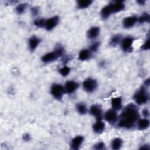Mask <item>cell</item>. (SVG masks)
Segmentation results:
<instances>
[{"label": "cell", "mask_w": 150, "mask_h": 150, "mask_svg": "<svg viewBox=\"0 0 150 150\" xmlns=\"http://www.w3.org/2000/svg\"><path fill=\"white\" fill-rule=\"evenodd\" d=\"M149 84H150V80H149V79H148L145 81V86H149Z\"/></svg>", "instance_id": "e575fe53"}, {"label": "cell", "mask_w": 150, "mask_h": 150, "mask_svg": "<svg viewBox=\"0 0 150 150\" xmlns=\"http://www.w3.org/2000/svg\"><path fill=\"white\" fill-rule=\"evenodd\" d=\"M121 41V36L120 35H116L113 36L110 41V45L111 46H115Z\"/></svg>", "instance_id": "cb8c5ba5"}, {"label": "cell", "mask_w": 150, "mask_h": 150, "mask_svg": "<svg viewBox=\"0 0 150 150\" xmlns=\"http://www.w3.org/2000/svg\"><path fill=\"white\" fill-rule=\"evenodd\" d=\"M97 87V81L92 78H87L83 82V87L87 93L93 92Z\"/></svg>", "instance_id": "277c9868"}, {"label": "cell", "mask_w": 150, "mask_h": 150, "mask_svg": "<svg viewBox=\"0 0 150 150\" xmlns=\"http://www.w3.org/2000/svg\"><path fill=\"white\" fill-rule=\"evenodd\" d=\"M65 92L68 94H71L74 93L79 87V84L74 81L69 80L65 83L64 85Z\"/></svg>", "instance_id": "30bf717a"}, {"label": "cell", "mask_w": 150, "mask_h": 150, "mask_svg": "<svg viewBox=\"0 0 150 150\" xmlns=\"http://www.w3.org/2000/svg\"><path fill=\"white\" fill-rule=\"evenodd\" d=\"M59 71L62 76L66 77L69 74L70 71V69L67 66H64L63 67H62L61 69L59 70Z\"/></svg>", "instance_id": "83f0119b"}, {"label": "cell", "mask_w": 150, "mask_h": 150, "mask_svg": "<svg viewBox=\"0 0 150 150\" xmlns=\"http://www.w3.org/2000/svg\"><path fill=\"white\" fill-rule=\"evenodd\" d=\"M140 149H147V150H148V149H149V146L148 145H145V146H142V147H141L140 148Z\"/></svg>", "instance_id": "d590c367"}, {"label": "cell", "mask_w": 150, "mask_h": 150, "mask_svg": "<svg viewBox=\"0 0 150 150\" xmlns=\"http://www.w3.org/2000/svg\"><path fill=\"white\" fill-rule=\"evenodd\" d=\"M137 122V127L139 130H144L149 126V120L146 118L138 119Z\"/></svg>", "instance_id": "e0dca14e"}, {"label": "cell", "mask_w": 150, "mask_h": 150, "mask_svg": "<svg viewBox=\"0 0 150 150\" xmlns=\"http://www.w3.org/2000/svg\"><path fill=\"white\" fill-rule=\"evenodd\" d=\"M108 5L110 7L112 13L119 12L124 10L125 8V4H124V2L121 1H112L110 2Z\"/></svg>", "instance_id": "ba28073f"}, {"label": "cell", "mask_w": 150, "mask_h": 150, "mask_svg": "<svg viewBox=\"0 0 150 150\" xmlns=\"http://www.w3.org/2000/svg\"><path fill=\"white\" fill-rule=\"evenodd\" d=\"M137 2L139 4V5H144L145 2V1H142V0H141V1H137Z\"/></svg>", "instance_id": "8d00e7d4"}, {"label": "cell", "mask_w": 150, "mask_h": 150, "mask_svg": "<svg viewBox=\"0 0 150 150\" xmlns=\"http://www.w3.org/2000/svg\"><path fill=\"white\" fill-rule=\"evenodd\" d=\"M105 124L101 120H97V121L93 125V130L95 133L101 134L105 129Z\"/></svg>", "instance_id": "9a60e30c"}, {"label": "cell", "mask_w": 150, "mask_h": 150, "mask_svg": "<svg viewBox=\"0 0 150 150\" xmlns=\"http://www.w3.org/2000/svg\"><path fill=\"white\" fill-rule=\"evenodd\" d=\"M142 114L145 118H147L149 116V111L147 108H144L142 111Z\"/></svg>", "instance_id": "1f68e13d"}, {"label": "cell", "mask_w": 150, "mask_h": 150, "mask_svg": "<svg viewBox=\"0 0 150 150\" xmlns=\"http://www.w3.org/2000/svg\"><path fill=\"white\" fill-rule=\"evenodd\" d=\"M34 25L39 28H43L45 27L46 24V19L43 18H39L34 21Z\"/></svg>", "instance_id": "4316f807"}, {"label": "cell", "mask_w": 150, "mask_h": 150, "mask_svg": "<svg viewBox=\"0 0 150 150\" xmlns=\"http://www.w3.org/2000/svg\"><path fill=\"white\" fill-rule=\"evenodd\" d=\"M26 7H27V4L26 3L19 4L16 6L15 8V11L18 14H22L24 13Z\"/></svg>", "instance_id": "d4e9b609"}, {"label": "cell", "mask_w": 150, "mask_h": 150, "mask_svg": "<svg viewBox=\"0 0 150 150\" xmlns=\"http://www.w3.org/2000/svg\"><path fill=\"white\" fill-rule=\"evenodd\" d=\"M89 112L91 115L96 118V120H101L103 118V111L100 105H92L90 108Z\"/></svg>", "instance_id": "8992f818"}, {"label": "cell", "mask_w": 150, "mask_h": 150, "mask_svg": "<svg viewBox=\"0 0 150 150\" xmlns=\"http://www.w3.org/2000/svg\"><path fill=\"white\" fill-rule=\"evenodd\" d=\"M122 98L120 97H116L113 98L111 100V105L112 107V109L117 110H120L121 108L122 107Z\"/></svg>", "instance_id": "ac0fdd59"}, {"label": "cell", "mask_w": 150, "mask_h": 150, "mask_svg": "<svg viewBox=\"0 0 150 150\" xmlns=\"http://www.w3.org/2000/svg\"><path fill=\"white\" fill-rule=\"evenodd\" d=\"M50 93L54 98L58 100H60L62 98L64 93L66 92L64 87L61 84H53L51 86Z\"/></svg>", "instance_id": "3957f363"}, {"label": "cell", "mask_w": 150, "mask_h": 150, "mask_svg": "<svg viewBox=\"0 0 150 150\" xmlns=\"http://www.w3.org/2000/svg\"><path fill=\"white\" fill-rule=\"evenodd\" d=\"M122 145V140L121 138H116L111 142V148L114 150H118Z\"/></svg>", "instance_id": "7402d4cb"}, {"label": "cell", "mask_w": 150, "mask_h": 150, "mask_svg": "<svg viewBox=\"0 0 150 150\" xmlns=\"http://www.w3.org/2000/svg\"><path fill=\"white\" fill-rule=\"evenodd\" d=\"M91 52L89 49H83L79 54V59L81 61H84L88 59L91 56Z\"/></svg>", "instance_id": "d6986e66"}, {"label": "cell", "mask_w": 150, "mask_h": 150, "mask_svg": "<svg viewBox=\"0 0 150 150\" xmlns=\"http://www.w3.org/2000/svg\"><path fill=\"white\" fill-rule=\"evenodd\" d=\"M104 118L110 124H114L118 121V117L115 110L110 109L105 113Z\"/></svg>", "instance_id": "52a82bcc"}, {"label": "cell", "mask_w": 150, "mask_h": 150, "mask_svg": "<svg viewBox=\"0 0 150 150\" xmlns=\"http://www.w3.org/2000/svg\"><path fill=\"white\" fill-rule=\"evenodd\" d=\"M94 149L97 150L105 149V144L103 142H99L94 146Z\"/></svg>", "instance_id": "f546056e"}, {"label": "cell", "mask_w": 150, "mask_h": 150, "mask_svg": "<svg viewBox=\"0 0 150 150\" xmlns=\"http://www.w3.org/2000/svg\"><path fill=\"white\" fill-rule=\"evenodd\" d=\"M59 18L57 16H53L46 20V24H45V28L47 30L50 31L53 29L59 23Z\"/></svg>", "instance_id": "9c48e42d"}, {"label": "cell", "mask_w": 150, "mask_h": 150, "mask_svg": "<svg viewBox=\"0 0 150 150\" xmlns=\"http://www.w3.org/2000/svg\"><path fill=\"white\" fill-rule=\"evenodd\" d=\"M141 49L144 50H146L149 49V39H148L145 42V43L142 45V46H141Z\"/></svg>", "instance_id": "4dcf8cb0"}, {"label": "cell", "mask_w": 150, "mask_h": 150, "mask_svg": "<svg viewBox=\"0 0 150 150\" xmlns=\"http://www.w3.org/2000/svg\"><path fill=\"white\" fill-rule=\"evenodd\" d=\"M76 108H77V112L81 115H84L87 112V108L86 105L82 103H79L77 105Z\"/></svg>", "instance_id": "603a6c76"}, {"label": "cell", "mask_w": 150, "mask_h": 150, "mask_svg": "<svg viewBox=\"0 0 150 150\" xmlns=\"http://www.w3.org/2000/svg\"><path fill=\"white\" fill-rule=\"evenodd\" d=\"M59 57L56 54V53L54 51H53V52L47 53L45 55H43L42 57V60L43 62L45 63H48L56 60Z\"/></svg>", "instance_id": "7c38bea8"}, {"label": "cell", "mask_w": 150, "mask_h": 150, "mask_svg": "<svg viewBox=\"0 0 150 150\" xmlns=\"http://www.w3.org/2000/svg\"><path fill=\"white\" fill-rule=\"evenodd\" d=\"M31 12H32V13L33 16L35 15H36L38 14L39 13V9L37 6H35V7H33L32 9H31Z\"/></svg>", "instance_id": "d6a6232c"}, {"label": "cell", "mask_w": 150, "mask_h": 150, "mask_svg": "<svg viewBox=\"0 0 150 150\" xmlns=\"http://www.w3.org/2000/svg\"><path fill=\"white\" fill-rule=\"evenodd\" d=\"M100 46V42H96L94 43H93L90 46V51L91 52H96L97 50V49H98Z\"/></svg>", "instance_id": "f1b7e54d"}, {"label": "cell", "mask_w": 150, "mask_h": 150, "mask_svg": "<svg viewBox=\"0 0 150 150\" xmlns=\"http://www.w3.org/2000/svg\"><path fill=\"white\" fill-rule=\"evenodd\" d=\"M84 137L81 135H78L75 137L71 139V147L74 150H77L84 141Z\"/></svg>", "instance_id": "4fadbf2b"}, {"label": "cell", "mask_w": 150, "mask_h": 150, "mask_svg": "<svg viewBox=\"0 0 150 150\" xmlns=\"http://www.w3.org/2000/svg\"><path fill=\"white\" fill-rule=\"evenodd\" d=\"M100 33V28L98 26H93L87 31V35L88 38L94 39L96 38Z\"/></svg>", "instance_id": "2e32d148"}, {"label": "cell", "mask_w": 150, "mask_h": 150, "mask_svg": "<svg viewBox=\"0 0 150 150\" xmlns=\"http://www.w3.org/2000/svg\"><path fill=\"white\" fill-rule=\"evenodd\" d=\"M138 21V18L135 16H130L125 18L122 21L123 26L126 28H131L133 27Z\"/></svg>", "instance_id": "8fae6325"}, {"label": "cell", "mask_w": 150, "mask_h": 150, "mask_svg": "<svg viewBox=\"0 0 150 150\" xmlns=\"http://www.w3.org/2000/svg\"><path fill=\"white\" fill-rule=\"evenodd\" d=\"M149 18H150L149 15L148 13L145 12L138 18V21L141 23H144V22H149Z\"/></svg>", "instance_id": "484cf974"}, {"label": "cell", "mask_w": 150, "mask_h": 150, "mask_svg": "<svg viewBox=\"0 0 150 150\" xmlns=\"http://www.w3.org/2000/svg\"><path fill=\"white\" fill-rule=\"evenodd\" d=\"M40 42V39L36 36H33L31 38H30L28 41L29 47L30 50L31 52H33L38 47Z\"/></svg>", "instance_id": "5bb4252c"}, {"label": "cell", "mask_w": 150, "mask_h": 150, "mask_svg": "<svg viewBox=\"0 0 150 150\" xmlns=\"http://www.w3.org/2000/svg\"><path fill=\"white\" fill-rule=\"evenodd\" d=\"M92 2L91 0H79L77 1V6L79 9H85L88 8Z\"/></svg>", "instance_id": "44dd1931"}, {"label": "cell", "mask_w": 150, "mask_h": 150, "mask_svg": "<svg viewBox=\"0 0 150 150\" xmlns=\"http://www.w3.org/2000/svg\"><path fill=\"white\" fill-rule=\"evenodd\" d=\"M134 98L136 103L138 105L146 104L148 100L149 97L145 88L144 87H141V88L134 94Z\"/></svg>", "instance_id": "7a4b0ae2"}, {"label": "cell", "mask_w": 150, "mask_h": 150, "mask_svg": "<svg viewBox=\"0 0 150 150\" xmlns=\"http://www.w3.org/2000/svg\"><path fill=\"white\" fill-rule=\"evenodd\" d=\"M139 114L137 107L134 104H128L119 117L118 126L127 129L131 128L139 119Z\"/></svg>", "instance_id": "6da1fadb"}, {"label": "cell", "mask_w": 150, "mask_h": 150, "mask_svg": "<svg viewBox=\"0 0 150 150\" xmlns=\"http://www.w3.org/2000/svg\"><path fill=\"white\" fill-rule=\"evenodd\" d=\"M134 39L132 37H126L121 41V46L125 52H131L132 50Z\"/></svg>", "instance_id": "5b68a950"}, {"label": "cell", "mask_w": 150, "mask_h": 150, "mask_svg": "<svg viewBox=\"0 0 150 150\" xmlns=\"http://www.w3.org/2000/svg\"><path fill=\"white\" fill-rule=\"evenodd\" d=\"M30 135L28 134H25L23 135V139L25 141H29L30 139Z\"/></svg>", "instance_id": "836d02e7"}, {"label": "cell", "mask_w": 150, "mask_h": 150, "mask_svg": "<svg viewBox=\"0 0 150 150\" xmlns=\"http://www.w3.org/2000/svg\"><path fill=\"white\" fill-rule=\"evenodd\" d=\"M111 13L112 12L109 5L104 6L101 11V16L103 18V19H107L111 15Z\"/></svg>", "instance_id": "ffe728a7"}]
</instances>
